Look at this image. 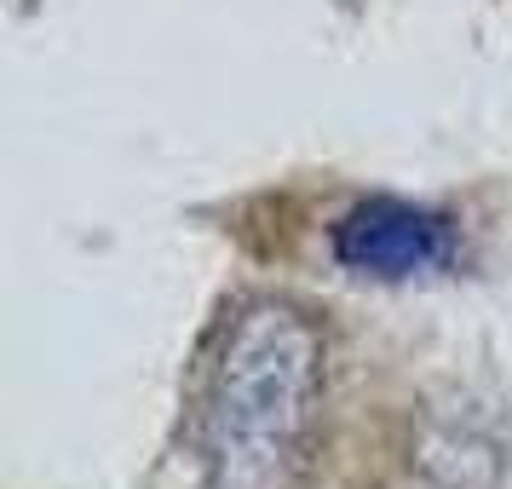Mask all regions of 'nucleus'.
<instances>
[{
  "label": "nucleus",
  "mask_w": 512,
  "mask_h": 489,
  "mask_svg": "<svg viewBox=\"0 0 512 489\" xmlns=\"http://www.w3.org/2000/svg\"><path fill=\"white\" fill-rule=\"evenodd\" d=\"M507 478V426L466 392L432 397L409 420L386 489H501Z\"/></svg>",
  "instance_id": "nucleus-3"
},
{
  "label": "nucleus",
  "mask_w": 512,
  "mask_h": 489,
  "mask_svg": "<svg viewBox=\"0 0 512 489\" xmlns=\"http://www.w3.org/2000/svg\"><path fill=\"white\" fill-rule=\"evenodd\" d=\"M328 340L294 300L225 317L162 489H300L323 420Z\"/></svg>",
  "instance_id": "nucleus-1"
},
{
  "label": "nucleus",
  "mask_w": 512,
  "mask_h": 489,
  "mask_svg": "<svg viewBox=\"0 0 512 489\" xmlns=\"http://www.w3.org/2000/svg\"><path fill=\"white\" fill-rule=\"evenodd\" d=\"M328 254L363 282H426L461 259V225L409 196H363L334 219Z\"/></svg>",
  "instance_id": "nucleus-2"
}]
</instances>
